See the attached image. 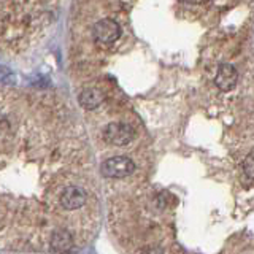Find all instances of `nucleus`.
<instances>
[{"label": "nucleus", "instance_id": "obj_7", "mask_svg": "<svg viewBox=\"0 0 254 254\" xmlns=\"http://www.w3.org/2000/svg\"><path fill=\"white\" fill-rule=\"evenodd\" d=\"M243 172L248 178L254 180V153L246 156V159L243 161Z\"/></svg>", "mask_w": 254, "mask_h": 254}, {"label": "nucleus", "instance_id": "obj_6", "mask_svg": "<svg viewBox=\"0 0 254 254\" xmlns=\"http://www.w3.org/2000/svg\"><path fill=\"white\" fill-rule=\"evenodd\" d=\"M237 78H238V75H237L235 67L230 65V64H222V65H219V68H218L216 76H214V83H216V86L221 91L227 92L235 87Z\"/></svg>", "mask_w": 254, "mask_h": 254}, {"label": "nucleus", "instance_id": "obj_4", "mask_svg": "<svg viewBox=\"0 0 254 254\" xmlns=\"http://www.w3.org/2000/svg\"><path fill=\"white\" fill-rule=\"evenodd\" d=\"M102 137L105 143L113 146H127L130 145L135 138V129L127 123L115 121L108 123L102 132Z\"/></svg>", "mask_w": 254, "mask_h": 254}, {"label": "nucleus", "instance_id": "obj_3", "mask_svg": "<svg viewBox=\"0 0 254 254\" xmlns=\"http://www.w3.org/2000/svg\"><path fill=\"white\" fill-rule=\"evenodd\" d=\"M135 172V162L127 156H113L100 164V173L108 180H123Z\"/></svg>", "mask_w": 254, "mask_h": 254}, {"label": "nucleus", "instance_id": "obj_2", "mask_svg": "<svg viewBox=\"0 0 254 254\" xmlns=\"http://www.w3.org/2000/svg\"><path fill=\"white\" fill-rule=\"evenodd\" d=\"M62 0H0V54L29 51L58 19Z\"/></svg>", "mask_w": 254, "mask_h": 254}, {"label": "nucleus", "instance_id": "obj_9", "mask_svg": "<svg viewBox=\"0 0 254 254\" xmlns=\"http://www.w3.org/2000/svg\"><path fill=\"white\" fill-rule=\"evenodd\" d=\"M6 254H38V253H6ZM40 254H46V253H40Z\"/></svg>", "mask_w": 254, "mask_h": 254}, {"label": "nucleus", "instance_id": "obj_1", "mask_svg": "<svg viewBox=\"0 0 254 254\" xmlns=\"http://www.w3.org/2000/svg\"><path fill=\"white\" fill-rule=\"evenodd\" d=\"M92 165L68 103L0 84V253L71 254L97 226Z\"/></svg>", "mask_w": 254, "mask_h": 254}, {"label": "nucleus", "instance_id": "obj_5", "mask_svg": "<svg viewBox=\"0 0 254 254\" xmlns=\"http://www.w3.org/2000/svg\"><path fill=\"white\" fill-rule=\"evenodd\" d=\"M103 102H105V92L97 86H86L78 95L79 107L87 111L97 110L99 107L103 105Z\"/></svg>", "mask_w": 254, "mask_h": 254}, {"label": "nucleus", "instance_id": "obj_8", "mask_svg": "<svg viewBox=\"0 0 254 254\" xmlns=\"http://www.w3.org/2000/svg\"><path fill=\"white\" fill-rule=\"evenodd\" d=\"M188 3H192V5H195V3H200V2H203V0H186Z\"/></svg>", "mask_w": 254, "mask_h": 254}]
</instances>
